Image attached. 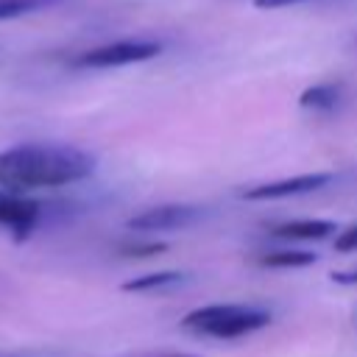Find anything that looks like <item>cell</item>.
I'll list each match as a JSON object with an SVG mask.
<instances>
[{
	"label": "cell",
	"mask_w": 357,
	"mask_h": 357,
	"mask_svg": "<svg viewBox=\"0 0 357 357\" xmlns=\"http://www.w3.org/2000/svg\"><path fill=\"white\" fill-rule=\"evenodd\" d=\"M293 3H304V0H254L257 8H279V6H293Z\"/></svg>",
	"instance_id": "obj_14"
},
{
	"label": "cell",
	"mask_w": 357,
	"mask_h": 357,
	"mask_svg": "<svg viewBox=\"0 0 357 357\" xmlns=\"http://www.w3.org/2000/svg\"><path fill=\"white\" fill-rule=\"evenodd\" d=\"M187 279H190V273H184V271H159V273H145V276L123 282V290L126 293H162V290L178 287Z\"/></svg>",
	"instance_id": "obj_8"
},
{
	"label": "cell",
	"mask_w": 357,
	"mask_h": 357,
	"mask_svg": "<svg viewBox=\"0 0 357 357\" xmlns=\"http://www.w3.org/2000/svg\"><path fill=\"white\" fill-rule=\"evenodd\" d=\"M332 282H340V284H357V271H351V273H332Z\"/></svg>",
	"instance_id": "obj_15"
},
{
	"label": "cell",
	"mask_w": 357,
	"mask_h": 357,
	"mask_svg": "<svg viewBox=\"0 0 357 357\" xmlns=\"http://www.w3.org/2000/svg\"><path fill=\"white\" fill-rule=\"evenodd\" d=\"M335 248H337L340 254H349V251H354V248H357V223H354V226H349L346 231H340V234L335 237Z\"/></svg>",
	"instance_id": "obj_13"
},
{
	"label": "cell",
	"mask_w": 357,
	"mask_h": 357,
	"mask_svg": "<svg viewBox=\"0 0 357 357\" xmlns=\"http://www.w3.org/2000/svg\"><path fill=\"white\" fill-rule=\"evenodd\" d=\"M271 324V312L245 304H209L187 312L181 326L195 329L209 337H243Z\"/></svg>",
	"instance_id": "obj_2"
},
{
	"label": "cell",
	"mask_w": 357,
	"mask_h": 357,
	"mask_svg": "<svg viewBox=\"0 0 357 357\" xmlns=\"http://www.w3.org/2000/svg\"><path fill=\"white\" fill-rule=\"evenodd\" d=\"M329 173H304V176H290V178H276V181H265L257 187H248L243 195L248 201H265V198H287V195H301L310 190H318L329 181Z\"/></svg>",
	"instance_id": "obj_6"
},
{
	"label": "cell",
	"mask_w": 357,
	"mask_h": 357,
	"mask_svg": "<svg viewBox=\"0 0 357 357\" xmlns=\"http://www.w3.org/2000/svg\"><path fill=\"white\" fill-rule=\"evenodd\" d=\"M335 231V223L332 220H318V218H304V220H287V223H279L271 229L273 237H282V240H321V237H329Z\"/></svg>",
	"instance_id": "obj_7"
},
{
	"label": "cell",
	"mask_w": 357,
	"mask_h": 357,
	"mask_svg": "<svg viewBox=\"0 0 357 357\" xmlns=\"http://www.w3.org/2000/svg\"><path fill=\"white\" fill-rule=\"evenodd\" d=\"M53 0H0V22L3 20H17L25 17L31 11H39L42 6H47Z\"/></svg>",
	"instance_id": "obj_11"
},
{
	"label": "cell",
	"mask_w": 357,
	"mask_h": 357,
	"mask_svg": "<svg viewBox=\"0 0 357 357\" xmlns=\"http://www.w3.org/2000/svg\"><path fill=\"white\" fill-rule=\"evenodd\" d=\"M95 170V156L56 142H25L0 151V190L28 192L64 187L86 178Z\"/></svg>",
	"instance_id": "obj_1"
},
{
	"label": "cell",
	"mask_w": 357,
	"mask_h": 357,
	"mask_svg": "<svg viewBox=\"0 0 357 357\" xmlns=\"http://www.w3.org/2000/svg\"><path fill=\"white\" fill-rule=\"evenodd\" d=\"M337 100H340V86H335V84H315V86L301 92L298 106L301 109H312V112H329V109L337 106Z\"/></svg>",
	"instance_id": "obj_9"
},
{
	"label": "cell",
	"mask_w": 357,
	"mask_h": 357,
	"mask_svg": "<svg viewBox=\"0 0 357 357\" xmlns=\"http://www.w3.org/2000/svg\"><path fill=\"white\" fill-rule=\"evenodd\" d=\"M312 262H315L312 251H271L259 257V265L265 268H304Z\"/></svg>",
	"instance_id": "obj_10"
},
{
	"label": "cell",
	"mask_w": 357,
	"mask_h": 357,
	"mask_svg": "<svg viewBox=\"0 0 357 357\" xmlns=\"http://www.w3.org/2000/svg\"><path fill=\"white\" fill-rule=\"evenodd\" d=\"M162 251H165V243H126V245H120V254L134 257V259L153 257V254H162Z\"/></svg>",
	"instance_id": "obj_12"
},
{
	"label": "cell",
	"mask_w": 357,
	"mask_h": 357,
	"mask_svg": "<svg viewBox=\"0 0 357 357\" xmlns=\"http://www.w3.org/2000/svg\"><path fill=\"white\" fill-rule=\"evenodd\" d=\"M156 357H192V354H156Z\"/></svg>",
	"instance_id": "obj_16"
},
{
	"label": "cell",
	"mask_w": 357,
	"mask_h": 357,
	"mask_svg": "<svg viewBox=\"0 0 357 357\" xmlns=\"http://www.w3.org/2000/svg\"><path fill=\"white\" fill-rule=\"evenodd\" d=\"M204 212L192 204H162V206H153V209H145L139 215H134L128 220L131 229H139V231H165V229H181V226H190L201 218Z\"/></svg>",
	"instance_id": "obj_5"
},
{
	"label": "cell",
	"mask_w": 357,
	"mask_h": 357,
	"mask_svg": "<svg viewBox=\"0 0 357 357\" xmlns=\"http://www.w3.org/2000/svg\"><path fill=\"white\" fill-rule=\"evenodd\" d=\"M42 215V204L33 198H25L11 190H0V226L14 234V240H25Z\"/></svg>",
	"instance_id": "obj_4"
},
{
	"label": "cell",
	"mask_w": 357,
	"mask_h": 357,
	"mask_svg": "<svg viewBox=\"0 0 357 357\" xmlns=\"http://www.w3.org/2000/svg\"><path fill=\"white\" fill-rule=\"evenodd\" d=\"M162 53L159 42H139V39H126V42H112L103 47H92L75 59L78 67H123V64H137L148 61Z\"/></svg>",
	"instance_id": "obj_3"
}]
</instances>
